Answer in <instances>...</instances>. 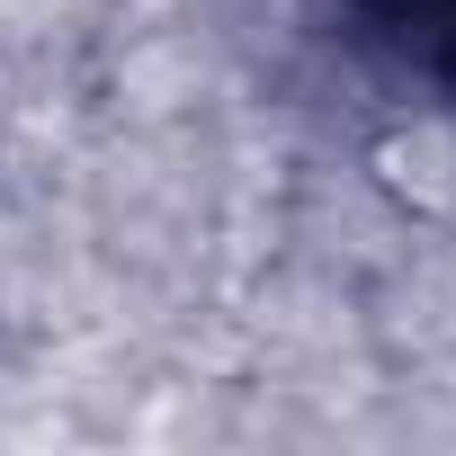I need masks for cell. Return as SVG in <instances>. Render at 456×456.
I'll return each mask as SVG.
<instances>
[{
    "label": "cell",
    "mask_w": 456,
    "mask_h": 456,
    "mask_svg": "<svg viewBox=\"0 0 456 456\" xmlns=\"http://www.w3.org/2000/svg\"><path fill=\"white\" fill-rule=\"evenodd\" d=\"M340 10L385 63L420 72L429 90H456V0H340Z\"/></svg>",
    "instance_id": "1"
}]
</instances>
